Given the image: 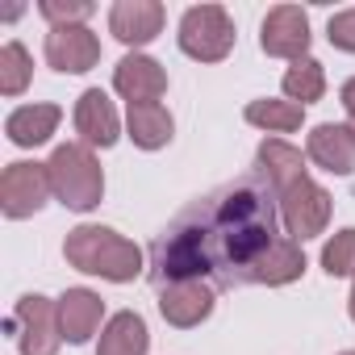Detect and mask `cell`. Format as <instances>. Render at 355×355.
I'll list each match as a JSON object with an SVG mask.
<instances>
[{"instance_id":"obj_1","label":"cell","mask_w":355,"mask_h":355,"mask_svg":"<svg viewBox=\"0 0 355 355\" xmlns=\"http://www.w3.org/2000/svg\"><path fill=\"white\" fill-rule=\"evenodd\" d=\"M280 201L268 175L255 167L239 180L205 193L150 243L155 288L175 280H205L214 288H243L255 263L280 239Z\"/></svg>"},{"instance_id":"obj_2","label":"cell","mask_w":355,"mask_h":355,"mask_svg":"<svg viewBox=\"0 0 355 355\" xmlns=\"http://www.w3.org/2000/svg\"><path fill=\"white\" fill-rule=\"evenodd\" d=\"M63 255L76 272L101 276V280H113V284H130L146 268V255L109 226H76L63 243Z\"/></svg>"},{"instance_id":"obj_3","label":"cell","mask_w":355,"mask_h":355,"mask_svg":"<svg viewBox=\"0 0 355 355\" xmlns=\"http://www.w3.org/2000/svg\"><path fill=\"white\" fill-rule=\"evenodd\" d=\"M46 171H51V189H55L59 205H67L76 214H88V209L101 205V197H105V171H101L92 146H84V142L55 146V155L46 159Z\"/></svg>"},{"instance_id":"obj_4","label":"cell","mask_w":355,"mask_h":355,"mask_svg":"<svg viewBox=\"0 0 355 355\" xmlns=\"http://www.w3.org/2000/svg\"><path fill=\"white\" fill-rule=\"evenodd\" d=\"M180 51L197 63H222L234 51V21L222 5H193L180 17Z\"/></svg>"},{"instance_id":"obj_5","label":"cell","mask_w":355,"mask_h":355,"mask_svg":"<svg viewBox=\"0 0 355 355\" xmlns=\"http://www.w3.org/2000/svg\"><path fill=\"white\" fill-rule=\"evenodd\" d=\"M276 201H280V222H284V230H288L293 243L318 239V234L326 230V222H330V209H334L330 193L309 180V171L301 175V180L284 184V189L276 193Z\"/></svg>"},{"instance_id":"obj_6","label":"cell","mask_w":355,"mask_h":355,"mask_svg":"<svg viewBox=\"0 0 355 355\" xmlns=\"http://www.w3.org/2000/svg\"><path fill=\"white\" fill-rule=\"evenodd\" d=\"M9 330L17 334V347L21 355H55L59 343H63V330H59V305L42 293H26L13 309V322Z\"/></svg>"},{"instance_id":"obj_7","label":"cell","mask_w":355,"mask_h":355,"mask_svg":"<svg viewBox=\"0 0 355 355\" xmlns=\"http://www.w3.org/2000/svg\"><path fill=\"white\" fill-rule=\"evenodd\" d=\"M51 197H55V189H51L46 163H26L21 159V163H9L5 175H0V209L13 222L34 218Z\"/></svg>"},{"instance_id":"obj_8","label":"cell","mask_w":355,"mask_h":355,"mask_svg":"<svg viewBox=\"0 0 355 355\" xmlns=\"http://www.w3.org/2000/svg\"><path fill=\"white\" fill-rule=\"evenodd\" d=\"M259 46L272 59H305L309 55V13L301 5H276L268 9L259 26Z\"/></svg>"},{"instance_id":"obj_9","label":"cell","mask_w":355,"mask_h":355,"mask_svg":"<svg viewBox=\"0 0 355 355\" xmlns=\"http://www.w3.org/2000/svg\"><path fill=\"white\" fill-rule=\"evenodd\" d=\"M46 63L63 76H84L101 63V38L88 26H59L46 34Z\"/></svg>"},{"instance_id":"obj_10","label":"cell","mask_w":355,"mask_h":355,"mask_svg":"<svg viewBox=\"0 0 355 355\" xmlns=\"http://www.w3.org/2000/svg\"><path fill=\"white\" fill-rule=\"evenodd\" d=\"M159 313H163V322L180 326V330L201 326L214 313V284L209 280H175V284H163L159 288Z\"/></svg>"},{"instance_id":"obj_11","label":"cell","mask_w":355,"mask_h":355,"mask_svg":"<svg viewBox=\"0 0 355 355\" xmlns=\"http://www.w3.org/2000/svg\"><path fill=\"white\" fill-rule=\"evenodd\" d=\"M163 5L159 0H117L109 9V34L125 46H146L163 34Z\"/></svg>"},{"instance_id":"obj_12","label":"cell","mask_w":355,"mask_h":355,"mask_svg":"<svg viewBox=\"0 0 355 355\" xmlns=\"http://www.w3.org/2000/svg\"><path fill=\"white\" fill-rule=\"evenodd\" d=\"M113 88L130 105H159V96L167 92V71L150 55H125L113 67Z\"/></svg>"},{"instance_id":"obj_13","label":"cell","mask_w":355,"mask_h":355,"mask_svg":"<svg viewBox=\"0 0 355 355\" xmlns=\"http://www.w3.org/2000/svg\"><path fill=\"white\" fill-rule=\"evenodd\" d=\"M305 155H309L322 171H330V175H351V171H355V130H351V125L322 121V125L309 130Z\"/></svg>"},{"instance_id":"obj_14","label":"cell","mask_w":355,"mask_h":355,"mask_svg":"<svg viewBox=\"0 0 355 355\" xmlns=\"http://www.w3.org/2000/svg\"><path fill=\"white\" fill-rule=\"evenodd\" d=\"M76 134L84 146H113L121 138V121H117V109L113 101L101 92V88H88L80 101H76Z\"/></svg>"},{"instance_id":"obj_15","label":"cell","mask_w":355,"mask_h":355,"mask_svg":"<svg viewBox=\"0 0 355 355\" xmlns=\"http://www.w3.org/2000/svg\"><path fill=\"white\" fill-rule=\"evenodd\" d=\"M59 330L71 347H84L96 330H101V318H105V301L92 293V288H67L59 301Z\"/></svg>"},{"instance_id":"obj_16","label":"cell","mask_w":355,"mask_h":355,"mask_svg":"<svg viewBox=\"0 0 355 355\" xmlns=\"http://www.w3.org/2000/svg\"><path fill=\"white\" fill-rule=\"evenodd\" d=\"M59 121H63V109L59 105H21V109L9 113L5 134H9L13 146H42L55 134Z\"/></svg>"},{"instance_id":"obj_17","label":"cell","mask_w":355,"mask_h":355,"mask_svg":"<svg viewBox=\"0 0 355 355\" xmlns=\"http://www.w3.org/2000/svg\"><path fill=\"white\" fill-rule=\"evenodd\" d=\"M301 272H305L301 243H293V239H284V234H280V239L268 247V255L255 263V276H251V284L280 288V284H293V280H301Z\"/></svg>"},{"instance_id":"obj_18","label":"cell","mask_w":355,"mask_h":355,"mask_svg":"<svg viewBox=\"0 0 355 355\" xmlns=\"http://www.w3.org/2000/svg\"><path fill=\"white\" fill-rule=\"evenodd\" d=\"M146 347H150L146 322H142L134 309H121V313H113L109 326L101 330L96 355H146Z\"/></svg>"},{"instance_id":"obj_19","label":"cell","mask_w":355,"mask_h":355,"mask_svg":"<svg viewBox=\"0 0 355 355\" xmlns=\"http://www.w3.org/2000/svg\"><path fill=\"white\" fill-rule=\"evenodd\" d=\"M259 171L268 175V184L280 193L284 184H293V180L305 175V155L297 146H288L284 138H263L259 142Z\"/></svg>"},{"instance_id":"obj_20","label":"cell","mask_w":355,"mask_h":355,"mask_svg":"<svg viewBox=\"0 0 355 355\" xmlns=\"http://www.w3.org/2000/svg\"><path fill=\"white\" fill-rule=\"evenodd\" d=\"M125 130H130L134 146H142V150H159V146L171 142L175 121H171V113H167L163 105H130V113H125Z\"/></svg>"},{"instance_id":"obj_21","label":"cell","mask_w":355,"mask_h":355,"mask_svg":"<svg viewBox=\"0 0 355 355\" xmlns=\"http://www.w3.org/2000/svg\"><path fill=\"white\" fill-rule=\"evenodd\" d=\"M280 88H284V96L293 101V105H313V101H322V92H326V71H322V63L318 59H297L288 71H284V80H280Z\"/></svg>"},{"instance_id":"obj_22","label":"cell","mask_w":355,"mask_h":355,"mask_svg":"<svg viewBox=\"0 0 355 355\" xmlns=\"http://www.w3.org/2000/svg\"><path fill=\"white\" fill-rule=\"evenodd\" d=\"M301 117H305V109L293 101H251L247 105V121L268 134H293L301 125Z\"/></svg>"},{"instance_id":"obj_23","label":"cell","mask_w":355,"mask_h":355,"mask_svg":"<svg viewBox=\"0 0 355 355\" xmlns=\"http://www.w3.org/2000/svg\"><path fill=\"white\" fill-rule=\"evenodd\" d=\"M30 76H34V63H30V51L21 42H5V46H0V92H5V96H21L30 88Z\"/></svg>"},{"instance_id":"obj_24","label":"cell","mask_w":355,"mask_h":355,"mask_svg":"<svg viewBox=\"0 0 355 355\" xmlns=\"http://www.w3.org/2000/svg\"><path fill=\"white\" fill-rule=\"evenodd\" d=\"M322 268H326V276H355V226H347V230H338L326 247H322Z\"/></svg>"},{"instance_id":"obj_25","label":"cell","mask_w":355,"mask_h":355,"mask_svg":"<svg viewBox=\"0 0 355 355\" xmlns=\"http://www.w3.org/2000/svg\"><path fill=\"white\" fill-rule=\"evenodd\" d=\"M38 13L51 21V30H59V26H84L92 17V5L88 0H42Z\"/></svg>"},{"instance_id":"obj_26","label":"cell","mask_w":355,"mask_h":355,"mask_svg":"<svg viewBox=\"0 0 355 355\" xmlns=\"http://www.w3.org/2000/svg\"><path fill=\"white\" fill-rule=\"evenodd\" d=\"M326 34H330V46H338V51H351V55H355V9L334 13V17H330V26H326Z\"/></svg>"},{"instance_id":"obj_27","label":"cell","mask_w":355,"mask_h":355,"mask_svg":"<svg viewBox=\"0 0 355 355\" xmlns=\"http://www.w3.org/2000/svg\"><path fill=\"white\" fill-rule=\"evenodd\" d=\"M338 101H343V109H347V125L355 130V80H347V84H343Z\"/></svg>"},{"instance_id":"obj_28","label":"cell","mask_w":355,"mask_h":355,"mask_svg":"<svg viewBox=\"0 0 355 355\" xmlns=\"http://www.w3.org/2000/svg\"><path fill=\"white\" fill-rule=\"evenodd\" d=\"M347 309H351V322H355V284H351V301H347Z\"/></svg>"},{"instance_id":"obj_29","label":"cell","mask_w":355,"mask_h":355,"mask_svg":"<svg viewBox=\"0 0 355 355\" xmlns=\"http://www.w3.org/2000/svg\"><path fill=\"white\" fill-rule=\"evenodd\" d=\"M343 355H355V351H343Z\"/></svg>"}]
</instances>
